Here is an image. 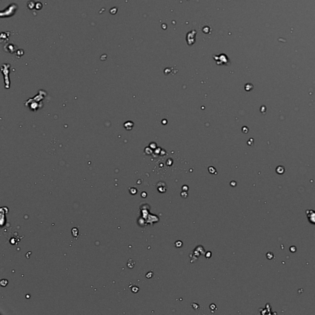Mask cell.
Instances as JSON below:
<instances>
[{"label":"cell","mask_w":315,"mask_h":315,"mask_svg":"<svg viewBox=\"0 0 315 315\" xmlns=\"http://www.w3.org/2000/svg\"><path fill=\"white\" fill-rule=\"evenodd\" d=\"M307 214L310 222L315 224V211H313L311 210H307Z\"/></svg>","instance_id":"1"},{"label":"cell","mask_w":315,"mask_h":315,"mask_svg":"<svg viewBox=\"0 0 315 315\" xmlns=\"http://www.w3.org/2000/svg\"><path fill=\"white\" fill-rule=\"evenodd\" d=\"M177 243H176V247H180V246H182V242H181V241H177Z\"/></svg>","instance_id":"2"}]
</instances>
